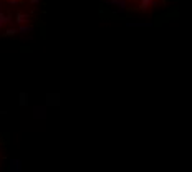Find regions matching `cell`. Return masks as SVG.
Masks as SVG:
<instances>
[{"label": "cell", "instance_id": "cell-1", "mask_svg": "<svg viewBox=\"0 0 192 172\" xmlns=\"http://www.w3.org/2000/svg\"><path fill=\"white\" fill-rule=\"evenodd\" d=\"M38 0H0V30L15 32L32 20Z\"/></svg>", "mask_w": 192, "mask_h": 172}, {"label": "cell", "instance_id": "cell-2", "mask_svg": "<svg viewBox=\"0 0 192 172\" xmlns=\"http://www.w3.org/2000/svg\"><path fill=\"white\" fill-rule=\"evenodd\" d=\"M113 5H119L123 10L131 13H149L159 8L166 0H109Z\"/></svg>", "mask_w": 192, "mask_h": 172}]
</instances>
